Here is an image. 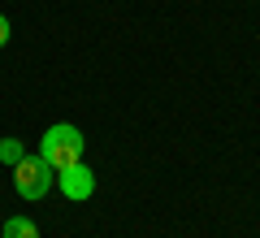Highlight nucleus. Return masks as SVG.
I'll return each instance as SVG.
<instances>
[{
	"label": "nucleus",
	"instance_id": "4",
	"mask_svg": "<svg viewBox=\"0 0 260 238\" xmlns=\"http://www.w3.org/2000/svg\"><path fill=\"white\" fill-rule=\"evenodd\" d=\"M5 238H39V229L30 217H9L5 221Z\"/></svg>",
	"mask_w": 260,
	"mask_h": 238
},
{
	"label": "nucleus",
	"instance_id": "2",
	"mask_svg": "<svg viewBox=\"0 0 260 238\" xmlns=\"http://www.w3.org/2000/svg\"><path fill=\"white\" fill-rule=\"evenodd\" d=\"M52 165H48L44 156H22L18 165H13V186H18V195L22 199H44L48 191H52Z\"/></svg>",
	"mask_w": 260,
	"mask_h": 238
},
{
	"label": "nucleus",
	"instance_id": "6",
	"mask_svg": "<svg viewBox=\"0 0 260 238\" xmlns=\"http://www.w3.org/2000/svg\"><path fill=\"white\" fill-rule=\"evenodd\" d=\"M9 44V18H5V13H0V48Z\"/></svg>",
	"mask_w": 260,
	"mask_h": 238
},
{
	"label": "nucleus",
	"instance_id": "1",
	"mask_svg": "<svg viewBox=\"0 0 260 238\" xmlns=\"http://www.w3.org/2000/svg\"><path fill=\"white\" fill-rule=\"evenodd\" d=\"M83 152H87L83 130H78V126H65V121H61V126H48L44 139H39V156L52 165V174L78 165V160H83Z\"/></svg>",
	"mask_w": 260,
	"mask_h": 238
},
{
	"label": "nucleus",
	"instance_id": "5",
	"mask_svg": "<svg viewBox=\"0 0 260 238\" xmlns=\"http://www.w3.org/2000/svg\"><path fill=\"white\" fill-rule=\"evenodd\" d=\"M22 156H26V147H22L18 139H0V160H5V165H18Z\"/></svg>",
	"mask_w": 260,
	"mask_h": 238
},
{
	"label": "nucleus",
	"instance_id": "3",
	"mask_svg": "<svg viewBox=\"0 0 260 238\" xmlns=\"http://www.w3.org/2000/svg\"><path fill=\"white\" fill-rule=\"evenodd\" d=\"M91 191H95V174L83 165V160L70 165V169H61V195H65V199L83 203V199H91Z\"/></svg>",
	"mask_w": 260,
	"mask_h": 238
}]
</instances>
